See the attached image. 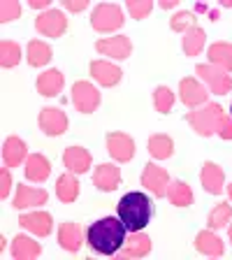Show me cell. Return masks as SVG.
<instances>
[{
  "label": "cell",
  "mask_w": 232,
  "mask_h": 260,
  "mask_svg": "<svg viewBox=\"0 0 232 260\" xmlns=\"http://www.w3.org/2000/svg\"><path fill=\"white\" fill-rule=\"evenodd\" d=\"M49 200L47 190L42 188H30V186H19L16 188V198H14V207L16 209H26V207H35V205H44Z\"/></svg>",
  "instance_id": "cell-17"
},
{
  "label": "cell",
  "mask_w": 232,
  "mask_h": 260,
  "mask_svg": "<svg viewBox=\"0 0 232 260\" xmlns=\"http://www.w3.org/2000/svg\"><path fill=\"white\" fill-rule=\"evenodd\" d=\"M63 5H65V10H70V12H81V10H86L88 0H63Z\"/></svg>",
  "instance_id": "cell-40"
},
{
  "label": "cell",
  "mask_w": 232,
  "mask_h": 260,
  "mask_svg": "<svg viewBox=\"0 0 232 260\" xmlns=\"http://www.w3.org/2000/svg\"><path fill=\"white\" fill-rule=\"evenodd\" d=\"M35 28H38V32L47 35V38H60L68 30V19L58 10H47L44 14H40L35 19Z\"/></svg>",
  "instance_id": "cell-7"
},
{
  "label": "cell",
  "mask_w": 232,
  "mask_h": 260,
  "mask_svg": "<svg viewBox=\"0 0 232 260\" xmlns=\"http://www.w3.org/2000/svg\"><path fill=\"white\" fill-rule=\"evenodd\" d=\"M125 230H128V228L123 225L121 218L107 216V218H100V221L88 225L86 239L93 251L105 253V255H114L125 244Z\"/></svg>",
  "instance_id": "cell-1"
},
{
  "label": "cell",
  "mask_w": 232,
  "mask_h": 260,
  "mask_svg": "<svg viewBox=\"0 0 232 260\" xmlns=\"http://www.w3.org/2000/svg\"><path fill=\"white\" fill-rule=\"evenodd\" d=\"M40 253H42L40 244L32 242L26 235H16L14 242H12V255H14L16 260H32V258H38Z\"/></svg>",
  "instance_id": "cell-23"
},
{
  "label": "cell",
  "mask_w": 232,
  "mask_h": 260,
  "mask_svg": "<svg viewBox=\"0 0 232 260\" xmlns=\"http://www.w3.org/2000/svg\"><path fill=\"white\" fill-rule=\"evenodd\" d=\"M232 218V207L227 202H221L218 207H214L209 214V228L211 230H221L227 221Z\"/></svg>",
  "instance_id": "cell-33"
},
{
  "label": "cell",
  "mask_w": 232,
  "mask_h": 260,
  "mask_svg": "<svg viewBox=\"0 0 232 260\" xmlns=\"http://www.w3.org/2000/svg\"><path fill=\"white\" fill-rule=\"evenodd\" d=\"M63 88V75L58 70H47L38 77V93L44 98H56Z\"/></svg>",
  "instance_id": "cell-22"
},
{
  "label": "cell",
  "mask_w": 232,
  "mask_h": 260,
  "mask_svg": "<svg viewBox=\"0 0 232 260\" xmlns=\"http://www.w3.org/2000/svg\"><path fill=\"white\" fill-rule=\"evenodd\" d=\"M26 144H23L19 137H7L5 140V146H3V160H5L7 168H16L26 160Z\"/></svg>",
  "instance_id": "cell-21"
},
{
  "label": "cell",
  "mask_w": 232,
  "mask_h": 260,
  "mask_svg": "<svg viewBox=\"0 0 232 260\" xmlns=\"http://www.w3.org/2000/svg\"><path fill=\"white\" fill-rule=\"evenodd\" d=\"M195 249L205 255H223V242L211 230H202L195 237Z\"/></svg>",
  "instance_id": "cell-26"
},
{
  "label": "cell",
  "mask_w": 232,
  "mask_h": 260,
  "mask_svg": "<svg viewBox=\"0 0 232 260\" xmlns=\"http://www.w3.org/2000/svg\"><path fill=\"white\" fill-rule=\"evenodd\" d=\"M151 251V239L146 237L144 233H132L128 239H125V244L121 246V253L125 255V258H142V255H146Z\"/></svg>",
  "instance_id": "cell-20"
},
{
  "label": "cell",
  "mask_w": 232,
  "mask_h": 260,
  "mask_svg": "<svg viewBox=\"0 0 232 260\" xmlns=\"http://www.w3.org/2000/svg\"><path fill=\"white\" fill-rule=\"evenodd\" d=\"M0 181H3V186H0V198L5 200L7 195H10V184H12L10 170H3V172H0Z\"/></svg>",
  "instance_id": "cell-39"
},
{
  "label": "cell",
  "mask_w": 232,
  "mask_h": 260,
  "mask_svg": "<svg viewBox=\"0 0 232 260\" xmlns=\"http://www.w3.org/2000/svg\"><path fill=\"white\" fill-rule=\"evenodd\" d=\"M128 12H130V16L132 19H146V16L151 14V10H153V3L151 0H128Z\"/></svg>",
  "instance_id": "cell-36"
},
{
  "label": "cell",
  "mask_w": 232,
  "mask_h": 260,
  "mask_svg": "<svg viewBox=\"0 0 232 260\" xmlns=\"http://www.w3.org/2000/svg\"><path fill=\"white\" fill-rule=\"evenodd\" d=\"M19 60H21V47L16 42H10V40H3L0 42V65L3 68H14Z\"/></svg>",
  "instance_id": "cell-32"
},
{
  "label": "cell",
  "mask_w": 232,
  "mask_h": 260,
  "mask_svg": "<svg viewBox=\"0 0 232 260\" xmlns=\"http://www.w3.org/2000/svg\"><path fill=\"white\" fill-rule=\"evenodd\" d=\"M49 174H51V162L42 153H30L26 160V179L40 184V181H47Z\"/></svg>",
  "instance_id": "cell-19"
},
{
  "label": "cell",
  "mask_w": 232,
  "mask_h": 260,
  "mask_svg": "<svg viewBox=\"0 0 232 260\" xmlns=\"http://www.w3.org/2000/svg\"><path fill=\"white\" fill-rule=\"evenodd\" d=\"M197 75H200L202 79L209 84L211 91L218 93V95H223V93H227L232 88V77L227 75L223 68H218V65H211V63L197 65Z\"/></svg>",
  "instance_id": "cell-6"
},
{
  "label": "cell",
  "mask_w": 232,
  "mask_h": 260,
  "mask_svg": "<svg viewBox=\"0 0 232 260\" xmlns=\"http://www.w3.org/2000/svg\"><path fill=\"white\" fill-rule=\"evenodd\" d=\"M58 244L63 246L65 251H79L81 246V228L77 225V223H60L58 228Z\"/></svg>",
  "instance_id": "cell-24"
},
{
  "label": "cell",
  "mask_w": 232,
  "mask_h": 260,
  "mask_svg": "<svg viewBox=\"0 0 232 260\" xmlns=\"http://www.w3.org/2000/svg\"><path fill=\"white\" fill-rule=\"evenodd\" d=\"M193 26H197L195 23V14L193 12H177V14L170 19V28L177 32H184V30H190Z\"/></svg>",
  "instance_id": "cell-35"
},
{
  "label": "cell",
  "mask_w": 232,
  "mask_h": 260,
  "mask_svg": "<svg viewBox=\"0 0 232 260\" xmlns=\"http://www.w3.org/2000/svg\"><path fill=\"white\" fill-rule=\"evenodd\" d=\"M40 128H42L44 135L56 137L68 130V116H65V112H60L56 107H47L40 112Z\"/></svg>",
  "instance_id": "cell-10"
},
{
  "label": "cell",
  "mask_w": 232,
  "mask_h": 260,
  "mask_svg": "<svg viewBox=\"0 0 232 260\" xmlns=\"http://www.w3.org/2000/svg\"><path fill=\"white\" fill-rule=\"evenodd\" d=\"M51 47H49L47 42H40V40H32V42H28V49H26V58L30 65H35V68H40V65H47L49 60H51Z\"/></svg>",
  "instance_id": "cell-28"
},
{
  "label": "cell",
  "mask_w": 232,
  "mask_h": 260,
  "mask_svg": "<svg viewBox=\"0 0 232 260\" xmlns=\"http://www.w3.org/2000/svg\"><path fill=\"white\" fill-rule=\"evenodd\" d=\"M91 75L103 86H116L121 81V77H123V72H121V68H116L114 63H107V60H93Z\"/></svg>",
  "instance_id": "cell-13"
},
{
  "label": "cell",
  "mask_w": 232,
  "mask_h": 260,
  "mask_svg": "<svg viewBox=\"0 0 232 260\" xmlns=\"http://www.w3.org/2000/svg\"><path fill=\"white\" fill-rule=\"evenodd\" d=\"M19 225L30 230V233L40 235V237H47L51 233V214L47 211H30V214H21L19 216Z\"/></svg>",
  "instance_id": "cell-14"
},
{
  "label": "cell",
  "mask_w": 232,
  "mask_h": 260,
  "mask_svg": "<svg viewBox=\"0 0 232 260\" xmlns=\"http://www.w3.org/2000/svg\"><path fill=\"white\" fill-rule=\"evenodd\" d=\"M56 195L60 202H75L79 195V181H77L75 172H65L63 177H58L56 184Z\"/></svg>",
  "instance_id": "cell-25"
},
{
  "label": "cell",
  "mask_w": 232,
  "mask_h": 260,
  "mask_svg": "<svg viewBox=\"0 0 232 260\" xmlns=\"http://www.w3.org/2000/svg\"><path fill=\"white\" fill-rule=\"evenodd\" d=\"M202 186H205L207 193H214L218 195L223 190V181H225V174H223V170L218 168L216 162L207 160L205 168H202Z\"/></svg>",
  "instance_id": "cell-18"
},
{
  "label": "cell",
  "mask_w": 232,
  "mask_h": 260,
  "mask_svg": "<svg viewBox=\"0 0 232 260\" xmlns=\"http://www.w3.org/2000/svg\"><path fill=\"white\" fill-rule=\"evenodd\" d=\"M28 5L35 7V10H42V7H49V5H51V0H30Z\"/></svg>",
  "instance_id": "cell-41"
},
{
  "label": "cell",
  "mask_w": 232,
  "mask_h": 260,
  "mask_svg": "<svg viewBox=\"0 0 232 260\" xmlns=\"http://www.w3.org/2000/svg\"><path fill=\"white\" fill-rule=\"evenodd\" d=\"M174 151V142L172 137L168 135H153L151 140H149V153H151L153 158H158V160H165V158H170Z\"/></svg>",
  "instance_id": "cell-31"
},
{
  "label": "cell",
  "mask_w": 232,
  "mask_h": 260,
  "mask_svg": "<svg viewBox=\"0 0 232 260\" xmlns=\"http://www.w3.org/2000/svg\"><path fill=\"white\" fill-rule=\"evenodd\" d=\"M218 137L221 140H232V116H227V114H223V119H221Z\"/></svg>",
  "instance_id": "cell-38"
},
{
  "label": "cell",
  "mask_w": 232,
  "mask_h": 260,
  "mask_svg": "<svg viewBox=\"0 0 232 260\" xmlns=\"http://www.w3.org/2000/svg\"><path fill=\"white\" fill-rule=\"evenodd\" d=\"M107 149L109 156L119 162H128L135 156V142L125 133H109L107 135Z\"/></svg>",
  "instance_id": "cell-8"
},
{
  "label": "cell",
  "mask_w": 232,
  "mask_h": 260,
  "mask_svg": "<svg viewBox=\"0 0 232 260\" xmlns=\"http://www.w3.org/2000/svg\"><path fill=\"white\" fill-rule=\"evenodd\" d=\"M21 14V5L16 3V0H5L3 5H0V21L3 23H10V21H16Z\"/></svg>",
  "instance_id": "cell-37"
},
{
  "label": "cell",
  "mask_w": 232,
  "mask_h": 260,
  "mask_svg": "<svg viewBox=\"0 0 232 260\" xmlns=\"http://www.w3.org/2000/svg\"><path fill=\"white\" fill-rule=\"evenodd\" d=\"M95 49L100 51V54L109 56V58L123 60V58H128L130 51H132V42H130L128 38H123V35H116V38L100 40V42L95 44Z\"/></svg>",
  "instance_id": "cell-11"
},
{
  "label": "cell",
  "mask_w": 232,
  "mask_h": 260,
  "mask_svg": "<svg viewBox=\"0 0 232 260\" xmlns=\"http://www.w3.org/2000/svg\"><path fill=\"white\" fill-rule=\"evenodd\" d=\"M91 23L97 32H112V30H119L121 26L125 23L123 19V12H121L119 5H97L91 14Z\"/></svg>",
  "instance_id": "cell-4"
},
{
  "label": "cell",
  "mask_w": 232,
  "mask_h": 260,
  "mask_svg": "<svg viewBox=\"0 0 232 260\" xmlns=\"http://www.w3.org/2000/svg\"><path fill=\"white\" fill-rule=\"evenodd\" d=\"M177 3H179V0H160L158 5L165 7V10H172V7H177Z\"/></svg>",
  "instance_id": "cell-42"
},
{
  "label": "cell",
  "mask_w": 232,
  "mask_h": 260,
  "mask_svg": "<svg viewBox=\"0 0 232 260\" xmlns=\"http://www.w3.org/2000/svg\"><path fill=\"white\" fill-rule=\"evenodd\" d=\"M153 105H156V109L160 114H168L174 105V93L170 91L168 86H158L156 91H153Z\"/></svg>",
  "instance_id": "cell-34"
},
{
  "label": "cell",
  "mask_w": 232,
  "mask_h": 260,
  "mask_svg": "<svg viewBox=\"0 0 232 260\" xmlns=\"http://www.w3.org/2000/svg\"><path fill=\"white\" fill-rule=\"evenodd\" d=\"M91 153L84 149V146H70V149H65L63 153V162L65 168L70 170V172L75 174H84L88 172V168H91Z\"/></svg>",
  "instance_id": "cell-15"
},
{
  "label": "cell",
  "mask_w": 232,
  "mask_h": 260,
  "mask_svg": "<svg viewBox=\"0 0 232 260\" xmlns=\"http://www.w3.org/2000/svg\"><path fill=\"white\" fill-rule=\"evenodd\" d=\"M223 109L221 105H205L202 109H195V112L186 114V121L190 123V128L202 137H211L214 133L218 135V128H221V119H223Z\"/></svg>",
  "instance_id": "cell-3"
},
{
  "label": "cell",
  "mask_w": 232,
  "mask_h": 260,
  "mask_svg": "<svg viewBox=\"0 0 232 260\" xmlns=\"http://www.w3.org/2000/svg\"><path fill=\"white\" fill-rule=\"evenodd\" d=\"M205 30L200 26H193L190 30H186L184 35V54L186 56H197L205 47Z\"/></svg>",
  "instance_id": "cell-30"
},
{
  "label": "cell",
  "mask_w": 232,
  "mask_h": 260,
  "mask_svg": "<svg viewBox=\"0 0 232 260\" xmlns=\"http://www.w3.org/2000/svg\"><path fill=\"white\" fill-rule=\"evenodd\" d=\"M93 184L97 190H105V193H112L116 190V186L121 184V170L112 162H103L100 168L93 172Z\"/></svg>",
  "instance_id": "cell-12"
},
{
  "label": "cell",
  "mask_w": 232,
  "mask_h": 260,
  "mask_svg": "<svg viewBox=\"0 0 232 260\" xmlns=\"http://www.w3.org/2000/svg\"><path fill=\"white\" fill-rule=\"evenodd\" d=\"M72 103H75V107L81 114H91L100 105V93L88 81H77L75 86H72Z\"/></svg>",
  "instance_id": "cell-5"
},
{
  "label": "cell",
  "mask_w": 232,
  "mask_h": 260,
  "mask_svg": "<svg viewBox=\"0 0 232 260\" xmlns=\"http://www.w3.org/2000/svg\"><path fill=\"white\" fill-rule=\"evenodd\" d=\"M142 184H144L146 188L151 190V193H156L158 198H162V195H168L170 174L165 172L162 168H158L156 162H149V165H144V174H142Z\"/></svg>",
  "instance_id": "cell-9"
},
{
  "label": "cell",
  "mask_w": 232,
  "mask_h": 260,
  "mask_svg": "<svg viewBox=\"0 0 232 260\" xmlns=\"http://www.w3.org/2000/svg\"><path fill=\"white\" fill-rule=\"evenodd\" d=\"M179 95H181V103H184L186 107L195 109L197 105H202L207 100V88L202 86L200 81H195V79H181Z\"/></svg>",
  "instance_id": "cell-16"
},
{
  "label": "cell",
  "mask_w": 232,
  "mask_h": 260,
  "mask_svg": "<svg viewBox=\"0 0 232 260\" xmlns=\"http://www.w3.org/2000/svg\"><path fill=\"white\" fill-rule=\"evenodd\" d=\"M168 198L174 207H188L193 202V190L184 181H172L168 186Z\"/></svg>",
  "instance_id": "cell-29"
},
{
  "label": "cell",
  "mask_w": 232,
  "mask_h": 260,
  "mask_svg": "<svg viewBox=\"0 0 232 260\" xmlns=\"http://www.w3.org/2000/svg\"><path fill=\"white\" fill-rule=\"evenodd\" d=\"M223 5H225V7H232V0H225V3H223Z\"/></svg>",
  "instance_id": "cell-44"
},
{
  "label": "cell",
  "mask_w": 232,
  "mask_h": 260,
  "mask_svg": "<svg viewBox=\"0 0 232 260\" xmlns=\"http://www.w3.org/2000/svg\"><path fill=\"white\" fill-rule=\"evenodd\" d=\"M209 60L211 65H218L225 72H232V44L216 42L209 47Z\"/></svg>",
  "instance_id": "cell-27"
},
{
  "label": "cell",
  "mask_w": 232,
  "mask_h": 260,
  "mask_svg": "<svg viewBox=\"0 0 232 260\" xmlns=\"http://www.w3.org/2000/svg\"><path fill=\"white\" fill-rule=\"evenodd\" d=\"M230 239H232V225H230Z\"/></svg>",
  "instance_id": "cell-45"
},
{
  "label": "cell",
  "mask_w": 232,
  "mask_h": 260,
  "mask_svg": "<svg viewBox=\"0 0 232 260\" xmlns=\"http://www.w3.org/2000/svg\"><path fill=\"white\" fill-rule=\"evenodd\" d=\"M153 216V202L144 193H125L119 202V218L130 233H140Z\"/></svg>",
  "instance_id": "cell-2"
},
{
  "label": "cell",
  "mask_w": 232,
  "mask_h": 260,
  "mask_svg": "<svg viewBox=\"0 0 232 260\" xmlns=\"http://www.w3.org/2000/svg\"><path fill=\"white\" fill-rule=\"evenodd\" d=\"M227 195H230V200H232V184L227 186Z\"/></svg>",
  "instance_id": "cell-43"
}]
</instances>
